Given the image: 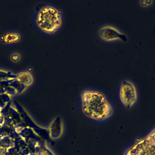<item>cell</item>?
<instances>
[{
  "label": "cell",
  "instance_id": "cell-6",
  "mask_svg": "<svg viewBox=\"0 0 155 155\" xmlns=\"http://www.w3.org/2000/svg\"><path fill=\"white\" fill-rule=\"evenodd\" d=\"M21 35L16 31H7L0 37V40L5 45H12L21 40Z\"/></svg>",
  "mask_w": 155,
  "mask_h": 155
},
{
  "label": "cell",
  "instance_id": "cell-4",
  "mask_svg": "<svg viewBox=\"0 0 155 155\" xmlns=\"http://www.w3.org/2000/svg\"><path fill=\"white\" fill-rule=\"evenodd\" d=\"M118 97L121 103L126 108H131L137 104L139 99L138 87L130 79L120 81L118 87Z\"/></svg>",
  "mask_w": 155,
  "mask_h": 155
},
{
  "label": "cell",
  "instance_id": "cell-1",
  "mask_svg": "<svg viewBox=\"0 0 155 155\" xmlns=\"http://www.w3.org/2000/svg\"><path fill=\"white\" fill-rule=\"evenodd\" d=\"M79 102L82 114L94 122H104L112 117L114 108L109 97L95 88H86L80 94Z\"/></svg>",
  "mask_w": 155,
  "mask_h": 155
},
{
  "label": "cell",
  "instance_id": "cell-7",
  "mask_svg": "<svg viewBox=\"0 0 155 155\" xmlns=\"http://www.w3.org/2000/svg\"><path fill=\"white\" fill-rule=\"evenodd\" d=\"M62 125L61 123V121L59 119H56L54 122L51 124V128H50V133L51 136L52 138L56 139L58 138L62 133Z\"/></svg>",
  "mask_w": 155,
  "mask_h": 155
},
{
  "label": "cell",
  "instance_id": "cell-5",
  "mask_svg": "<svg viewBox=\"0 0 155 155\" xmlns=\"http://www.w3.org/2000/svg\"><path fill=\"white\" fill-rule=\"evenodd\" d=\"M98 36L101 41L107 43L127 41L128 37L123 29L111 23L101 25L98 29Z\"/></svg>",
  "mask_w": 155,
  "mask_h": 155
},
{
  "label": "cell",
  "instance_id": "cell-8",
  "mask_svg": "<svg viewBox=\"0 0 155 155\" xmlns=\"http://www.w3.org/2000/svg\"><path fill=\"white\" fill-rule=\"evenodd\" d=\"M21 59V56L18 52H14L11 56V60L13 62H18Z\"/></svg>",
  "mask_w": 155,
  "mask_h": 155
},
{
  "label": "cell",
  "instance_id": "cell-3",
  "mask_svg": "<svg viewBox=\"0 0 155 155\" xmlns=\"http://www.w3.org/2000/svg\"><path fill=\"white\" fill-rule=\"evenodd\" d=\"M122 155H155V127L136 139Z\"/></svg>",
  "mask_w": 155,
  "mask_h": 155
},
{
  "label": "cell",
  "instance_id": "cell-2",
  "mask_svg": "<svg viewBox=\"0 0 155 155\" xmlns=\"http://www.w3.org/2000/svg\"><path fill=\"white\" fill-rule=\"evenodd\" d=\"M38 28L47 35H54L62 27L64 15L61 10L53 5L47 4L42 6L36 16Z\"/></svg>",
  "mask_w": 155,
  "mask_h": 155
}]
</instances>
